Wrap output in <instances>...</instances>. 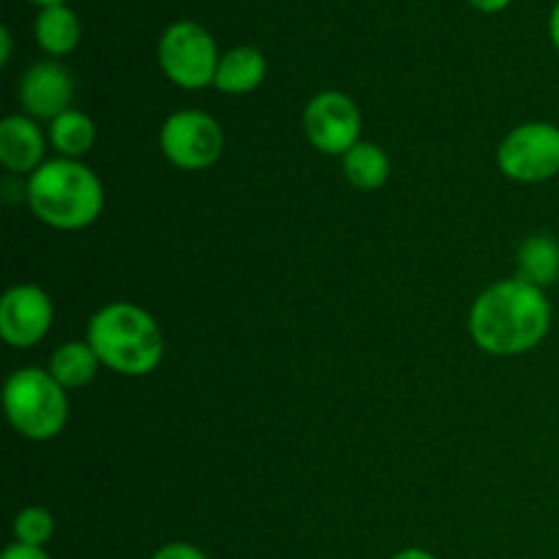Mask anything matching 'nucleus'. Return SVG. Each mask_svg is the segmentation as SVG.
<instances>
[{
  "label": "nucleus",
  "mask_w": 559,
  "mask_h": 559,
  "mask_svg": "<svg viewBox=\"0 0 559 559\" xmlns=\"http://www.w3.org/2000/svg\"><path fill=\"white\" fill-rule=\"evenodd\" d=\"M158 66L173 85L183 91H202L213 85L218 69L216 38L200 22H173L158 38Z\"/></svg>",
  "instance_id": "39448f33"
},
{
  "label": "nucleus",
  "mask_w": 559,
  "mask_h": 559,
  "mask_svg": "<svg viewBox=\"0 0 559 559\" xmlns=\"http://www.w3.org/2000/svg\"><path fill=\"white\" fill-rule=\"evenodd\" d=\"M85 338L104 369L131 380L153 374L162 366L167 347L156 317L131 300L102 306L87 322Z\"/></svg>",
  "instance_id": "7ed1b4c3"
},
{
  "label": "nucleus",
  "mask_w": 559,
  "mask_h": 559,
  "mask_svg": "<svg viewBox=\"0 0 559 559\" xmlns=\"http://www.w3.org/2000/svg\"><path fill=\"white\" fill-rule=\"evenodd\" d=\"M27 3L38 5V9H47V5H60V3H66V0H27Z\"/></svg>",
  "instance_id": "393cba45"
},
{
  "label": "nucleus",
  "mask_w": 559,
  "mask_h": 559,
  "mask_svg": "<svg viewBox=\"0 0 559 559\" xmlns=\"http://www.w3.org/2000/svg\"><path fill=\"white\" fill-rule=\"evenodd\" d=\"M11 533H14V544L44 549L55 535V516L47 511V508L27 506L14 516Z\"/></svg>",
  "instance_id": "a211bd4d"
},
{
  "label": "nucleus",
  "mask_w": 559,
  "mask_h": 559,
  "mask_svg": "<svg viewBox=\"0 0 559 559\" xmlns=\"http://www.w3.org/2000/svg\"><path fill=\"white\" fill-rule=\"evenodd\" d=\"M342 173L353 189L377 191L391 178V156L377 142L360 140L342 156Z\"/></svg>",
  "instance_id": "2eb2a0df"
},
{
  "label": "nucleus",
  "mask_w": 559,
  "mask_h": 559,
  "mask_svg": "<svg viewBox=\"0 0 559 559\" xmlns=\"http://www.w3.org/2000/svg\"><path fill=\"white\" fill-rule=\"evenodd\" d=\"M473 9H478L480 14H500V11H506L508 5H511V0H467Z\"/></svg>",
  "instance_id": "412c9836"
},
{
  "label": "nucleus",
  "mask_w": 559,
  "mask_h": 559,
  "mask_svg": "<svg viewBox=\"0 0 559 559\" xmlns=\"http://www.w3.org/2000/svg\"><path fill=\"white\" fill-rule=\"evenodd\" d=\"M52 298L38 284H14L0 300V338L14 349H31L49 336Z\"/></svg>",
  "instance_id": "1a4fd4ad"
},
{
  "label": "nucleus",
  "mask_w": 559,
  "mask_h": 559,
  "mask_svg": "<svg viewBox=\"0 0 559 559\" xmlns=\"http://www.w3.org/2000/svg\"><path fill=\"white\" fill-rule=\"evenodd\" d=\"M47 129L31 115H9L0 120V164L9 175L31 178L47 162Z\"/></svg>",
  "instance_id": "9b49d317"
},
{
  "label": "nucleus",
  "mask_w": 559,
  "mask_h": 559,
  "mask_svg": "<svg viewBox=\"0 0 559 559\" xmlns=\"http://www.w3.org/2000/svg\"><path fill=\"white\" fill-rule=\"evenodd\" d=\"M11 52H14V41H11V31L9 27H0V63L9 66Z\"/></svg>",
  "instance_id": "4be33fe9"
},
{
  "label": "nucleus",
  "mask_w": 559,
  "mask_h": 559,
  "mask_svg": "<svg viewBox=\"0 0 559 559\" xmlns=\"http://www.w3.org/2000/svg\"><path fill=\"white\" fill-rule=\"evenodd\" d=\"M33 38H36L38 49H44L52 60L63 58L80 47L82 22L76 11H71L66 3L47 5V9H38L36 22H33Z\"/></svg>",
  "instance_id": "ddd939ff"
},
{
  "label": "nucleus",
  "mask_w": 559,
  "mask_h": 559,
  "mask_svg": "<svg viewBox=\"0 0 559 559\" xmlns=\"http://www.w3.org/2000/svg\"><path fill=\"white\" fill-rule=\"evenodd\" d=\"M391 559H437V557L431 555V551L413 546V549H402V551H399V555H393Z\"/></svg>",
  "instance_id": "b1692460"
},
{
  "label": "nucleus",
  "mask_w": 559,
  "mask_h": 559,
  "mask_svg": "<svg viewBox=\"0 0 559 559\" xmlns=\"http://www.w3.org/2000/svg\"><path fill=\"white\" fill-rule=\"evenodd\" d=\"M549 36H551V44H555V49L559 52V0L549 14Z\"/></svg>",
  "instance_id": "5701e85b"
},
{
  "label": "nucleus",
  "mask_w": 559,
  "mask_h": 559,
  "mask_svg": "<svg viewBox=\"0 0 559 559\" xmlns=\"http://www.w3.org/2000/svg\"><path fill=\"white\" fill-rule=\"evenodd\" d=\"M47 140L49 147L60 158H76V162H82V156H87L93 151V145H96V123H93V118L87 112L71 107L55 120H49Z\"/></svg>",
  "instance_id": "dca6fc26"
},
{
  "label": "nucleus",
  "mask_w": 559,
  "mask_h": 559,
  "mask_svg": "<svg viewBox=\"0 0 559 559\" xmlns=\"http://www.w3.org/2000/svg\"><path fill=\"white\" fill-rule=\"evenodd\" d=\"M497 167L513 183L538 186L559 175V126L551 120H527L502 136Z\"/></svg>",
  "instance_id": "423d86ee"
},
{
  "label": "nucleus",
  "mask_w": 559,
  "mask_h": 559,
  "mask_svg": "<svg viewBox=\"0 0 559 559\" xmlns=\"http://www.w3.org/2000/svg\"><path fill=\"white\" fill-rule=\"evenodd\" d=\"M104 183L85 162L47 158L25 178V202L33 216L60 233H80L104 211Z\"/></svg>",
  "instance_id": "f03ea898"
},
{
  "label": "nucleus",
  "mask_w": 559,
  "mask_h": 559,
  "mask_svg": "<svg viewBox=\"0 0 559 559\" xmlns=\"http://www.w3.org/2000/svg\"><path fill=\"white\" fill-rule=\"evenodd\" d=\"M151 559H207V555L202 549H197L194 544L173 540V544H164L162 549H156V555Z\"/></svg>",
  "instance_id": "6ab92c4d"
},
{
  "label": "nucleus",
  "mask_w": 559,
  "mask_h": 559,
  "mask_svg": "<svg viewBox=\"0 0 559 559\" xmlns=\"http://www.w3.org/2000/svg\"><path fill=\"white\" fill-rule=\"evenodd\" d=\"M516 276L549 289L559 282V240L551 235H530L516 251Z\"/></svg>",
  "instance_id": "f3484780"
},
{
  "label": "nucleus",
  "mask_w": 559,
  "mask_h": 559,
  "mask_svg": "<svg viewBox=\"0 0 559 559\" xmlns=\"http://www.w3.org/2000/svg\"><path fill=\"white\" fill-rule=\"evenodd\" d=\"M0 559H52L44 549H36V546H25V544H9L3 549Z\"/></svg>",
  "instance_id": "aec40b11"
},
{
  "label": "nucleus",
  "mask_w": 559,
  "mask_h": 559,
  "mask_svg": "<svg viewBox=\"0 0 559 559\" xmlns=\"http://www.w3.org/2000/svg\"><path fill=\"white\" fill-rule=\"evenodd\" d=\"M360 131H364V115L347 93L322 91L306 104L304 134L314 151L342 158L349 147L358 145Z\"/></svg>",
  "instance_id": "6e6552de"
},
{
  "label": "nucleus",
  "mask_w": 559,
  "mask_h": 559,
  "mask_svg": "<svg viewBox=\"0 0 559 559\" xmlns=\"http://www.w3.org/2000/svg\"><path fill=\"white\" fill-rule=\"evenodd\" d=\"M3 413L20 437L49 442L69 424V391L47 369L25 366L5 380Z\"/></svg>",
  "instance_id": "20e7f679"
},
{
  "label": "nucleus",
  "mask_w": 559,
  "mask_h": 559,
  "mask_svg": "<svg viewBox=\"0 0 559 559\" xmlns=\"http://www.w3.org/2000/svg\"><path fill=\"white\" fill-rule=\"evenodd\" d=\"M102 369V360H98L96 349L87 344V338H71V342L60 344V347L49 355L47 366L49 374H52L66 391H80V388L91 385Z\"/></svg>",
  "instance_id": "4468645a"
},
{
  "label": "nucleus",
  "mask_w": 559,
  "mask_h": 559,
  "mask_svg": "<svg viewBox=\"0 0 559 559\" xmlns=\"http://www.w3.org/2000/svg\"><path fill=\"white\" fill-rule=\"evenodd\" d=\"M16 98L22 104V112L31 115L33 120H55L71 109L74 102V76L58 60H36L27 66L25 74L20 76L16 85Z\"/></svg>",
  "instance_id": "9d476101"
},
{
  "label": "nucleus",
  "mask_w": 559,
  "mask_h": 559,
  "mask_svg": "<svg viewBox=\"0 0 559 559\" xmlns=\"http://www.w3.org/2000/svg\"><path fill=\"white\" fill-rule=\"evenodd\" d=\"M467 328L480 353L497 358L533 353L551 331L549 295L519 276L495 282L475 298Z\"/></svg>",
  "instance_id": "f257e3e1"
},
{
  "label": "nucleus",
  "mask_w": 559,
  "mask_h": 559,
  "mask_svg": "<svg viewBox=\"0 0 559 559\" xmlns=\"http://www.w3.org/2000/svg\"><path fill=\"white\" fill-rule=\"evenodd\" d=\"M158 147L173 167L202 173L224 153V129L202 109H178L158 129Z\"/></svg>",
  "instance_id": "0eeeda50"
},
{
  "label": "nucleus",
  "mask_w": 559,
  "mask_h": 559,
  "mask_svg": "<svg viewBox=\"0 0 559 559\" xmlns=\"http://www.w3.org/2000/svg\"><path fill=\"white\" fill-rule=\"evenodd\" d=\"M267 60L257 47H233L222 55L213 87L227 96H249L265 82Z\"/></svg>",
  "instance_id": "f8f14e48"
}]
</instances>
